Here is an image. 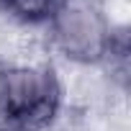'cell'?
<instances>
[{
    "label": "cell",
    "instance_id": "obj_3",
    "mask_svg": "<svg viewBox=\"0 0 131 131\" xmlns=\"http://www.w3.org/2000/svg\"><path fill=\"white\" fill-rule=\"evenodd\" d=\"M0 131H5V128H0Z\"/></svg>",
    "mask_w": 131,
    "mask_h": 131
},
{
    "label": "cell",
    "instance_id": "obj_2",
    "mask_svg": "<svg viewBox=\"0 0 131 131\" xmlns=\"http://www.w3.org/2000/svg\"><path fill=\"white\" fill-rule=\"evenodd\" d=\"M59 5V0H0V8L5 13L26 21V23H41L46 21Z\"/></svg>",
    "mask_w": 131,
    "mask_h": 131
},
{
    "label": "cell",
    "instance_id": "obj_1",
    "mask_svg": "<svg viewBox=\"0 0 131 131\" xmlns=\"http://www.w3.org/2000/svg\"><path fill=\"white\" fill-rule=\"evenodd\" d=\"M62 88L51 70L18 67L0 75V118L18 131H39L57 116Z\"/></svg>",
    "mask_w": 131,
    "mask_h": 131
}]
</instances>
